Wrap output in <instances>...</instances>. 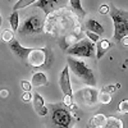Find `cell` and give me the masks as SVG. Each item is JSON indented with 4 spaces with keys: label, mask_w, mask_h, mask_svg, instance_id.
Masks as SVG:
<instances>
[{
    "label": "cell",
    "mask_w": 128,
    "mask_h": 128,
    "mask_svg": "<svg viewBox=\"0 0 128 128\" xmlns=\"http://www.w3.org/2000/svg\"><path fill=\"white\" fill-rule=\"evenodd\" d=\"M0 26H2V16H0Z\"/></svg>",
    "instance_id": "30"
},
{
    "label": "cell",
    "mask_w": 128,
    "mask_h": 128,
    "mask_svg": "<svg viewBox=\"0 0 128 128\" xmlns=\"http://www.w3.org/2000/svg\"><path fill=\"white\" fill-rule=\"evenodd\" d=\"M8 95H9L8 90H2V91H0V96H2V98H6Z\"/></svg>",
    "instance_id": "29"
},
{
    "label": "cell",
    "mask_w": 128,
    "mask_h": 128,
    "mask_svg": "<svg viewBox=\"0 0 128 128\" xmlns=\"http://www.w3.org/2000/svg\"><path fill=\"white\" fill-rule=\"evenodd\" d=\"M59 86L63 92V105L72 106L73 105V90L70 83V70L68 64L64 67L59 76Z\"/></svg>",
    "instance_id": "7"
},
{
    "label": "cell",
    "mask_w": 128,
    "mask_h": 128,
    "mask_svg": "<svg viewBox=\"0 0 128 128\" xmlns=\"http://www.w3.org/2000/svg\"><path fill=\"white\" fill-rule=\"evenodd\" d=\"M110 101H112V95L109 92L101 90V92H99V102L106 105V104H109Z\"/></svg>",
    "instance_id": "21"
},
{
    "label": "cell",
    "mask_w": 128,
    "mask_h": 128,
    "mask_svg": "<svg viewBox=\"0 0 128 128\" xmlns=\"http://www.w3.org/2000/svg\"><path fill=\"white\" fill-rule=\"evenodd\" d=\"M68 5H69V0H37L34 4V6L42 10L46 17L52 13L59 12L62 9H66Z\"/></svg>",
    "instance_id": "9"
},
{
    "label": "cell",
    "mask_w": 128,
    "mask_h": 128,
    "mask_svg": "<svg viewBox=\"0 0 128 128\" xmlns=\"http://www.w3.org/2000/svg\"><path fill=\"white\" fill-rule=\"evenodd\" d=\"M73 99L77 104L84 105V106H94L99 102V91L95 87L84 86L80 88L73 95Z\"/></svg>",
    "instance_id": "8"
},
{
    "label": "cell",
    "mask_w": 128,
    "mask_h": 128,
    "mask_svg": "<svg viewBox=\"0 0 128 128\" xmlns=\"http://www.w3.org/2000/svg\"><path fill=\"white\" fill-rule=\"evenodd\" d=\"M99 13L101 16H105V14H109L110 13V6L106 5V4H102L100 8H99Z\"/></svg>",
    "instance_id": "25"
},
{
    "label": "cell",
    "mask_w": 128,
    "mask_h": 128,
    "mask_svg": "<svg viewBox=\"0 0 128 128\" xmlns=\"http://www.w3.org/2000/svg\"><path fill=\"white\" fill-rule=\"evenodd\" d=\"M84 35H86V37H87L90 41H92L94 44H96V42L100 40V35L95 34V32H91V31H84Z\"/></svg>",
    "instance_id": "23"
},
{
    "label": "cell",
    "mask_w": 128,
    "mask_h": 128,
    "mask_svg": "<svg viewBox=\"0 0 128 128\" xmlns=\"http://www.w3.org/2000/svg\"><path fill=\"white\" fill-rule=\"evenodd\" d=\"M31 84L32 87H42V86H48V76L42 72L37 70L32 74L31 78Z\"/></svg>",
    "instance_id": "13"
},
{
    "label": "cell",
    "mask_w": 128,
    "mask_h": 128,
    "mask_svg": "<svg viewBox=\"0 0 128 128\" xmlns=\"http://www.w3.org/2000/svg\"><path fill=\"white\" fill-rule=\"evenodd\" d=\"M37 0H17V3L13 5V10H20V9H24L30 5H34Z\"/></svg>",
    "instance_id": "19"
},
{
    "label": "cell",
    "mask_w": 128,
    "mask_h": 128,
    "mask_svg": "<svg viewBox=\"0 0 128 128\" xmlns=\"http://www.w3.org/2000/svg\"><path fill=\"white\" fill-rule=\"evenodd\" d=\"M8 46H9L10 51L13 52V55L16 58H18L20 62L24 64V62H26V59H27V56H28V54H30V51H31L32 48H26L23 45H20V42L16 37L9 42Z\"/></svg>",
    "instance_id": "10"
},
{
    "label": "cell",
    "mask_w": 128,
    "mask_h": 128,
    "mask_svg": "<svg viewBox=\"0 0 128 128\" xmlns=\"http://www.w3.org/2000/svg\"><path fill=\"white\" fill-rule=\"evenodd\" d=\"M69 5H70V9L77 14L78 18H84V16H86V10L83 9L81 0H69Z\"/></svg>",
    "instance_id": "16"
},
{
    "label": "cell",
    "mask_w": 128,
    "mask_h": 128,
    "mask_svg": "<svg viewBox=\"0 0 128 128\" xmlns=\"http://www.w3.org/2000/svg\"><path fill=\"white\" fill-rule=\"evenodd\" d=\"M67 64L69 67L70 73L73 74L77 80L81 81V83H83L84 86H91L95 87L96 86V77L95 73L92 72V69L87 66L86 62H83L81 59H77L74 56H69L67 58Z\"/></svg>",
    "instance_id": "3"
},
{
    "label": "cell",
    "mask_w": 128,
    "mask_h": 128,
    "mask_svg": "<svg viewBox=\"0 0 128 128\" xmlns=\"http://www.w3.org/2000/svg\"><path fill=\"white\" fill-rule=\"evenodd\" d=\"M51 114L48 118V128H70L72 115L62 105H51Z\"/></svg>",
    "instance_id": "5"
},
{
    "label": "cell",
    "mask_w": 128,
    "mask_h": 128,
    "mask_svg": "<svg viewBox=\"0 0 128 128\" xmlns=\"http://www.w3.org/2000/svg\"><path fill=\"white\" fill-rule=\"evenodd\" d=\"M118 112L122 114H128V99H124L118 105Z\"/></svg>",
    "instance_id": "22"
},
{
    "label": "cell",
    "mask_w": 128,
    "mask_h": 128,
    "mask_svg": "<svg viewBox=\"0 0 128 128\" xmlns=\"http://www.w3.org/2000/svg\"><path fill=\"white\" fill-rule=\"evenodd\" d=\"M104 128H124V124H123L122 119L116 118L114 115H110L106 118V123H105Z\"/></svg>",
    "instance_id": "17"
},
{
    "label": "cell",
    "mask_w": 128,
    "mask_h": 128,
    "mask_svg": "<svg viewBox=\"0 0 128 128\" xmlns=\"http://www.w3.org/2000/svg\"><path fill=\"white\" fill-rule=\"evenodd\" d=\"M120 44L126 48V46H128V36H126V37H123L122 40H120Z\"/></svg>",
    "instance_id": "28"
},
{
    "label": "cell",
    "mask_w": 128,
    "mask_h": 128,
    "mask_svg": "<svg viewBox=\"0 0 128 128\" xmlns=\"http://www.w3.org/2000/svg\"><path fill=\"white\" fill-rule=\"evenodd\" d=\"M84 27H86L87 31L95 32V34H98L100 36L105 34V30L101 26V23H99L98 20H95V19H87L86 22H84Z\"/></svg>",
    "instance_id": "14"
},
{
    "label": "cell",
    "mask_w": 128,
    "mask_h": 128,
    "mask_svg": "<svg viewBox=\"0 0 128 128\" xmlns=\"http://www.w3.org/2000/svg\"><path fill=\"white\" fill-rule=\"evenodd\" d=\"M31 99H32L31 91H30V92H24V94L22 95V100H23V101H30Z\"/></svg>",
    "instance_id": "26"
},
{
    "label": "cell",
    "mask_w": 128,
    "mask_h": 128,
    "mask_svg": "<svg viewBox=\"0 0 128 128\" xmlns=\"http://www.w3.org/2000/svg\"><path fill=\"white\" fill-rule=\"evenodd\" d=\"M106 118L108 116H105L104 114H96L88 122L90 128H104V126L106 123Z\"/></svg>",
    "instance_id": "15"
},
{
    "label": "cell",
    "mask_w": 128,
    "mask_h": 128,
    "mask_svg": "<svg viewBox=\"0 0 128 128\" xmlns=\"http://www.w3.org/2000/svg\"><path fill=\"white\" fill-rule=\"evenodd\" d=\"M113 45H114V41L106 40V38H100L95 44V46H96V59L100 60Z\"/></svg>",
    "instance_id": "12"
},
{
    "label": "cell",
    "mask_w": 128,
    "mask_h": 128,
    "mask_svg": "<svg viewBox=\"0 0 128 128\" xmlns=\"http://www.w3.org/2000/svg\"><path fill=\"white\" fill-rule=\"evenodd\" d=\"M54 55L49 48H32L24 66L34 70H46L51 67Z\"/></svg>",
    "instance_id": "2"
},
{
    "label": "cell",
    "mask_w": 128,
    "mask_h": 128,
    "mask_svg": "<svg viewBox=\"0 0 128 128\" xmlns=\"http://www.w3.org/2000/svg\"><path fill=\"white\" fill-rule=\"evenodd\" d=\"M34 109L40 116H46L49 114V109H48V106L45 105L44 98H42L40 94H37V92L34 94Z\"/></svg>",
    "instance_id": "11"
},
{
    "label": "cell",
    "mask_w": 128,
    "mask_h": 128,
    "mask_svg": "<svg viewBox=\"0 0 128 128\" xmlns=\"http://www.w3.org/2000/svg\"><path fill=\"white\" fill-rule=\"evenodd\" d=\"M0 37H2V40H3L4 42L9 44V42L14 38V31H13L12 28H10V30H9V28H6V30H4V31L2 32Z\"/></svg>",
    "instance_id": "20"
},
{
    "label": "cell",
    "mask_w": 128,
    "mask_h": 128,
    "mask_svg": "<svg viewBox=\"0 0 128 128\" xmlns=\"http://www.w3.org/2000/svg\"><path fill=\"white\" fill-rule=\"evenodd\" d=\"M110 18L113 20L114 34H113V41L120 42V40L126 36H128V10L119 9L115 5L110 8Z\"/></svg>",
    "instance_id": "4"
},
{
    "label": "cell",
    "mask_w": 128,
    "mask_h": 128,
    "mask_svg": "<svg viewBox=\"0 0 128 128\" xmlns=\"http://www.w3.org/2000/svg\"><path fill=\"white\" fill-rule=\"evenodd\" d=\"M9 24L13 31H18L20 22H19V13L17 10H13V13L9 16Z\"/></svg>",
    "instance_id": "18"
},
{
    "label": "cell",
    "mask_w": 128,
    "mask_h": 128,
    "mask_svg": "<svg viewBox=\"0 0 128 128\" xmlns=\"http://www.w3.org/2000/svg\"><path fill=\"white\" fill-rule=\"evenodd\" d=\"M45 20H46V16L42 12H35L31 13L30 16H27L23 22L19 24L18 28V35L20 37H31V36H36V35H41L42 32H45Z\"/></svg>",
    "instance_id": "1"
},
{
    "label": "cell",
    "mask_w": 128,
    "mask_h": 128,
    "mask_svg": "<svg viewBox=\"0 0 128 128\" xmlns=\"http://www.w3.org/2000/svg\"><path fill=\"white\" fill-rule=\"evenodd\" d=\"M115 88H116L115 86H109V87H104L102 91H106V92L110 94V92H115Z\"/></svg>",
    "instance_id": "27"
},
{
    "label": "cell",
    "mask_w": 128,
    "mask_h": 128,
    "mask_svg": "<svg viewBox=\"0 0 128 128\" xmlns=\"http://www.w3.org/2000/svg\"><path fill=\"white\" fill-rule=\"evenodd\" d=\"M67 55L74 56V58H94L96 56V46L92 41H90L87 37L81 38L74 45H72L68 50L64 51Z\"/></svg>",
    "instance_id": "6"
},
{
    "label": "cell",
    "mask_w": 128,
    "mask_h": 128,
    "mask_svg": "<svg viewBox=\"0 0 128 128\" xmlns=\"http://www.w3.org/2000/svg\"><path fill=\"white\" fill-rule=\"evenodd\" d=\"M20 87H22V90L24 92H30L31 88H32V84H31V82H28L26 80H22L20 81Z\"/></svg>",
    "instance_id": "24"
}]
</instances>
